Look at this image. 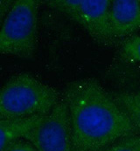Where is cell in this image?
<instances>
[{
	"label": "cell",
	"instance_id": "5",
	"mask_svg": "<svg viewBox=\"0 0 140 151\" xmlns=\"http://www.w3.org/2000/svg\"><path fill=\"white\" fill-rule=\"evenodd\" d=\"M24 140L38 151H74L69 108L64 97Z\"/></svg>",
	"mask_w": 140,
	"mask_h": 151
},
{
	"label": "cell",
	"instance_id": "4",
	"mask_svg": "<svg viewBox=\"0 0 140 151\" xmlns=\"http://www.w3.org/2000/svg\"><path fill=\"white\" fill-rule=\"evenodd\" d=\"M47 3L81 25L95 43L113 46L117 42L110 19V0H51Z\"/></svg>",
	"mask_w": 140,
	"mask_h": 151
},
{
	"label": "cell",
	"instance_id": "12",
	"mask_svg": "<svg viewBox=\"0 0 140 151\" xmlns=\"http://www.w3.org/2000/svg\"><path fill=\"white\" fill-rule=\"evenodd\" d=\"M139 4H140V0H139Z\"/></svg>",
	"mask_w": 140,
	"mask_h": 151
},
{
	"label": "cell",
	"instance_id": "10",
	"mask_svg": "<svg viewBox=\"0 0 140 151\" xmlns=\"http://www.w3.org/2000/svg\"><path fill=\"white\" fill-rule=\"evenodd\" d=\"M98 151H140V134L126 136L112 145Z\"/></svg>",
	"mask_w": 140,
	"mask_h": 151
},
{
	"label": "cell",
	"instance_id": "9",
	"mask_svg": "<svg viewBox=\"0 0 140 151\" xmlns=\"http://www.w3.org/2000/svg\"><path fill=\"white\" fill-rule=\"evenodd\" d=\"M120 58L127 63L140 62V35L129 39L119 51Z\"/></svg>",
	"mask_w": 140,
	"mask_h": 151
},
{
	"label": "cell",
	"instance_id": "7",
	"mask_svg": "<svg viewBox=\"0 0 140 151\" xmlns=\"http://www.w3.org/2000/svg\"><path fill=\"white\" fill-rule=\"evenodd\" d=\"M44 116L0 119V151L16 141L25 139L29 132L40 123Z\"/></svg>",
	"mask_w": 140,
	"mask_h": 151
},
{
	"label": "cell",
	"instance_id": "3",
	"mask_svg": "<svg viewBox=\"0 0 140 151\" xmlns=\"http://www.w3.org/2000/svg\"><path fill=\"white\" fill-rule=\"evenodd\" d=\"M38 2L14 1L4 18L0 31V52L21 59H32L37 46Z\"/></svg>",
	"mask_w": 140,
	"mask_h": 151
},
{
	"label": "cell",
	"instance_id": "1",
	"mask_svg": "<svg viewBox=\"0 0 140 151\" xmlns=\"http://www.w3.org/2000/svg\"><path fill=\"white\" fill-rule=\"evenodd\" d=\"M69 114L74 151H98L139 134L126 112L97 81L70 82L63 93Z\"/></svg>",
	"mask_w": 140,
	"mask_h": 151
},
{
	"label": "cell",
	"instance_id": "11",
	"mask_svg": "<svg viewBox=\"0 0 140 151\" xmlns=\"http://www.w3.org/2000/svg\"><path fill=\"white\" fill-rule=\"evenodd\" d=\"M2 151H38L35 147L26 140H19L5 147Z\"/></svg>",
	"mask_w": 140,
	"mask_h": 151
},
{
	"label": "cell",
	"instance_id": "6",
	"mask_svg": "<svg viewBox=\"0 0 140 151\" xmlns=\"http://www.w3.org/2000/svg\"><path fill=\"white\" fill-rule=\"evenodd\" d=\"M110 19L117 40L133 34L140 29L139 0L111 1Z\"/></svg>",
	"mask_w": 140,
	"mask_h": 151
},
{
	"label": "cell",
	"instance_id": "8",
	"mask_svg": "<svg viewBox=\"0 0 140 151\" xmlns=\"http://www.w3.org/2000/svg\"><path fill=\"white\" fill-rule=\"evenodd\" d=\"M112 94L140 134V91L116 92Z\"/></svg>",
	"mask_w": 140,
	"mask_h": 151
},
{
	"label": "cell",
	"instance_id": "2",
	"mask_svg": "<svg viewBox=\"0 0 140 151\" xmlns=\"http://www.w3.org/2000/svg\"><path fill=\"white\" fill-rule=\"evenodd\" d=\"M63 95L29 73L12 77L0 93V119L48 114Z\"/></svg>",
	"mask_w": 140,
	"mask_h": 151
}]
</instances>
